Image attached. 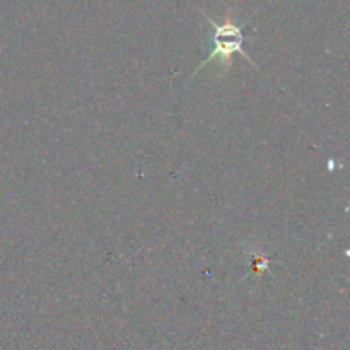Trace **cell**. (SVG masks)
<instances>
[{
  "label": "cell",
  "instance_id": "1",
  "mask_svg": "<svg viewBox=\"0 0 350 350\" xmlns=\"http://www.w3.org/2000/svg\"><path fill=\"white\" fill-rule=\"evenodd\" d=\"M207 21L208 24H211V34H208L211 48H208V57L198 65L195 74L200 72L202 68L207 67V65L214 60H219V67H221L222 72H229L231 70L232 57H234V55H241V57L246 58L253 67H256L255 62L250 58V55L246 53L245 48H243V44H245L246 41L245 26L236 24L234 21L231 19V16L226 17L224 24L214 23L211 17H207Z\"/></svg>",
  "mask_w": 350,
  "mask_h": 350
}]
</instances>
